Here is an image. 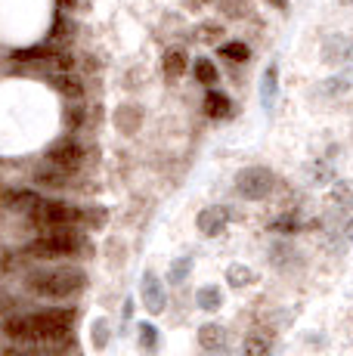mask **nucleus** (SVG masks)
Returning <instances> with one entry per match:
<instances>
[{
	"label": "nucleus",
	"mask_w": 353,
	"mask_h": 356,
	"mask_svg": "<svg viewBox=\"0 0 353 356\" xmlns=\"http://www.w3.org/2000/svg\"><path fill=\"white\" fill-rule=\"evenodd\" d=\"M28 220L44 229H63V227H78V223H93V211L74 208L69 202L40 198V204L28 214Z\"/></svg>",
	"instance_id": "4"
},
{
	"label": "nucleus",
	"mask_w": 353,
	"mask_h": 356,
	"mask_svg": "<svg viewBox=\"0 0 353 356\" xmlns=\"http://www.w3.org/2000/svg\"><path fill=\"white\" fill-rule=\"evenodd\" d=\"M161 68H165V78H167V81L183 78V74H186V68H189L186 50H180V47L167 50V53H165V59H161Z\"/></svg>",
	"instance_id": "13"
},
{
	"label": "nucleus",
	"mask_w": 353,
	"mask_h": 356,
	"mask_svg": "<svg viewBox=\"0 0 353 356\" xmlns=\"http://www.w3.org/2000/svg\"><path fill=\"white\" fill-rule=\"evenodd\" d=\"M59 3H69V6H74V3H78V0H59Z\"/></svg>",
	"instance_id": "31"
},
{
	"label": "nucleus",
	"mask_w": 353,
	"mask_h": 356,
	"mask_svg": "<svg viewBox=\"0 0 353 356\" xmlns=\"http://www.w3.org/2000/svg\"><path fill=\"white\" fill-rule=\"evenodd\" d=\"M199 307L202 310H208V313H214V310H220V304H223V291L217 289V285H205V289H199Z\"/></svg>",
	"instance_id": "19"
},
{
	"label": "nucleus",
	"mask_w": 353,
	"mask_h": 356,
	"mask_svg": "<svg viewBox=\"0 0 353 356\" xmlns=\"http://www.w3.org/2000/svg\"><path fill=\"white\" fill-rule=\"evenodd\" d=\"M276 93H279V65H267V72H263L261 78V106L267 108V112H273L276 106Z\"/></svg>",
	"instance_id": "11"
},
{
	"label": "nucleus",
	"mask_w": 353,
	"mask_h": 356,
	"mask_svg": "<svg viewBox=\"0 0 353 356\" xmlns=\"http://www.w3.org/2000/svg\"><path fill=\"white\" fill-rule=\"evenodd\" d=\"M217 53H220L223 59H229V63H245V59L251 56V50L242 44V40H227V44H220Z\"/></svg>",
	"instance_id": "20"
},
{
	"label": "nucleus",
	"mask_w": 353,
	"mask_h": 356,
	"mask_svg": "<svg viewBox=\"0 0 353 356\" xmlns=\"http://www.w3.org/2000/svg\"><path fill=\"white\" fill-rule=\"evenodd\" d=\"M53 84H56V90L59 93H65V97H72V99H81L84 97V87H81V81L74 78V74H53Z\"/></svg>",
	"instance_id": "18"
},
{
	"label": "nucleus",
	"mask_w": 353,
	"mask_h": 356,
	"mask_svg": "<svg viewBox=\"0 0 353 356\" xmlns=\"http://www.w3.org/2000/svg\"><path fill=\"white\" fill-rule=\"evenodd\" d=\"M69 180H72L69 170L56 168V164H50V161H47L44 168H38V174H35V183L38 186H47V189H63Z\"/></svg>",
	"instance_id": "12"
},
{
	"label": "nucleus",
	"mask_w": 353,
	"mask_h": 356,
	"mask_svg": "<svg viewBox=\"0 0 353 356\" xmlns=\"http://www.w3.org/2000/svg\"><path fill=\"white\" fill-rule=\"evenodd\" d=\"M227 223H229V208H223V204H211V208H205L199 214L195 227H199L202 236H220V232L227 229Z\"/></svg>",
	"instance_id": "9"
},
{
	"label": "nucleus",
	"mask_w": 353,
	"mask_h": 356,
	"mask_svg": "<svg viewBox=\"0 0 353 356\" xmlns=\"http://www.w3.org/2000/svg\"><path fill=\"white\" fill-rule=\"evenodd\" d=\"M47 161L56 164V168H63V170H69V174H74V170L84 164V146H81L78 140H72V136H65V140H59L56 146H50Z\"/></svg>",
	"instance_id": "6"
},
{
	"label": "nucleus",
	"mask_w": 353,
	"mask_h": 356,
	"mask_svg": "<svg viewBox=\"0 0 353 356\" xmlns=\"http://www.w3.org/2000/svg\"><path fill=\"white\" fill-rule=\"evenodd\" d=\"M192 78L199 81V84H205V87H217V81H220V72H217V65L211 63V59H195L192 63Z\"/></svg>",
	"instance_id": "15"
},
{
	"label": "nucleus",
	"mask_w": 353,
	"mask_h": 356,
	"mask_svg": "<svg viewBox=\"0 0 353 356\" xmlns=\"http://www.w3.org/2000/svg\"><path fill=\"white\" fill-rule=\"evenodd\" d=\"M245 356H273V341L261 332L248 334L245 338Z\"/></svg>",
	"instance_id": "17"
},
{
	"label": "nucleus",
	"mask_w": 353,
	"mask_h": 356,
	"mask_svg": "<svg viewBox=\"0 0 353 356\" xmlns=\"http://www.w3.org/2000/svg\"><path fill=\"white\" fill-rule=\"evenodd\" d=\"M87 251V238L81 236L74 227L63 229H47L44 236H38L28 245V254L40 260H56V257H78Z\"/></svg>",
	"instance_id": "3"
},
{
	"label": "nucleus",
	"mask_w": 353,
	"mask_h": 356,
	"mask_svg": "<svg viewBox=\"0 0 353 356\" xmlns=\"http://www.w3.org/2000/svg\"><path fill=\"white\" fill-rule=\"evenodd\" d=\"M3 356H44V353H35V350H6Z\"/></svg>",
	"instance_id": "28"
},
{
	"label": "nucleus",
	"mask_w": 353,
	"mask_h": 356,
	"mask_svg": "<svg viewBox=\"0 0 353 356\" xmlns=\"http://www.w3.org/2000/svg\"><path fill=\"white\" fill-rule=\"evenodd\" d=\"M189 270H192V257H176L174 264H171V273H167V282H171V285L186 282Z\"/></svg>",
	"instance_id": "23"
},
{
	"label": "nucleus",
	"mask_w": 353,
	"mask_h": 356,
	"mask_svg": "<svg viewBox=\"0 0 353 356\" xmlns=\"http://www.w3.org/2000/svg\"><path fill=\"white\" fill-rule=\"evenodd\" d=\"M347 238L353 242V220H347Z\"/></svg>",
	"instance_id": "30"
},
{
	"label": "nucleus",
	"mask_w": 353,
	"mask_h": 356,
	"mask_svg": "<svg viewBox=\"0 0 353 356\" xmlns=\"http://www.w3.org/2000/svg\"><path fill=\"white\" fill-rule=\"evenodd\" d=\"M227 279H229V285H233V289H242V285L254 282V273H251L248 266H242V264H233L227 270Z\"/></svg>",
	"instance_id": "24"
},
{
	"label": "nucleus",
	"mask_w": 353,
	"mask_h": 356,
	"mask_svg": "<svg viewBox=\"0 0 353 356\" xmlns=\"http://www.w3.org/2000/svg\"><path fill=\"white\" fill-rule=\"evenodd\" d=\"M322 59L329 65H353V40L344 34H331L322 44Z\"/></svg>",
	"instance_id": "8"
},
{
	"label": "nucleus",
	"mask_w": 353,
	"mask_h": 356,
	"mask_svg": "<svg viewBox=\"0 0 353 356\" xmlns=\"http://www.w3.org/2000/svg\"><path fill=\"white\" fill-rule=\"evenodd\" d=\"M331 202L341 208H353V180H338L331 186Z\"/></svg>",
	"instance_id": "22"
},
{
	"label": "nucleus",
	"mask_w": 353,
	"mask_h": 356,
	"mask_svg": "<svg viewBox=\"0 0 353 356\" xmlns=\"http://www.w3.org/2000/svg\"><path fill=\"white\" fill-rule=\"evenodd\" d=\"M40 198H44V195H38L35 189H6V193H3L6 208L19 211V214H25V217H28L31 211L38 208V204H40Z\"/></svg>",
	"instance_id": "10"
},
{
	"label": "nucleus",
	"mask_w": 353,
	"mask_h": 356,
	"mask_svg": "<svg viewBox=\"0 0 353 356\" xmlns=\"http://www.w3.org/2000/svg\"><path fill=\"white\" fill-rule=\"evenodd\" d=\"M140 341H142V347H146V350H155V347H158V332H155V325L142 323L140 325Z\"/></svg>",
	"instance_id": "26"
},
{
	"label": "nucleus",
	"mask_w": 353,
	"mask_h": 356,
	"mask_svg": "<svg viewBox=\"0 0 353 356\" xmlns=\"http://www.w3.org/2000/svg\"><path fill=\"white\" fill-rule=\"evenodd\" d=\"M108 338H112V328H108V319H93V325H90V341H93V347L97 350H106L108 347Z\"/></svg>",
	"instance_id": "21"
},
{
	"label": "nucleus",
	"mask_w": 353,
	"mask_h": 356,
	"mask_svg": "<svg viewBox=\"0 0 353 356\" xmlns=\"http://www.w3.org/2000/svg\"><path fill=\"white\" fill-rule=\"evenodd\" d=\"M205 112L211 115V118H229L233 115V102H229V97L223 90H208L205 93Z\"/></svg>",
	"instance_id": "14"
},
{
	"label": "nucleus",
	"mask_w": 353,
	"mask_h": 356,
	"mask_svg": "<svg viewBox=\"0 0 353 356\" xmlns=\"http://www.w3.org/2000/svg\"><path fill=\"white\" fill-rule=\"evenodd\" d=\"M223 341H227V332L217 323H205L199 328V344L205 347V350H217V347H223Z\"/></svg>",
	"instance_id": "16"
},
{
	"label": "nucleus",
	"mask_w": 353,
	"mask_h": 356,
	"mask_svg": "<svg viewBox=\"0 0 353 356\" xmlns=\"http://www.w3.org/2000/svg\"><path fill=\"white\" fill-rule=\"evenodd\" d=\"M350 90V81L347 78H329L322 84V93L325 97H338V93H347Z\"/></svg>",
	"instance_id": "25"
},
{
	"label": "nucleus",
	"mask_w": 353,
	"mask_h": 356,
	"mask_svg": "<svg viewBox=\"0 0 353 356\" xmlns=\"http://www.w3.org/2000/svg\"><path fill=\"white\" fill-rule=\"evenodd\" d=\"M74 325V310H40L28 316H6L3 334L16 344H63Z\"/></svg>",
	"instance_id": "1"
},
{
	"label": "nucleus",
	"mask_w": 353,
	"mask_h": 356,
	"mask_svg": "<svg viewBox=\"0 0 353 356\" xmlns=\"http://www.w3.org/2000/svg\"><path fill=\"white\" fill-rule=\"evenodd\" d=\"M273 186H276V177H273V170H267V168H242L239 174H236V193L242 198H248V202L267 198L273 193Z\"/></svg>",
	"instance_id": "5"
},
{
	"label": "nucleus",
	"mask_w": 353,
	"mask_h": 356,
	"mask_svg": "<svg viewBox=\"0 0 353 356\" xmlns=\"http://www.w3.org/2000/svg\"><path fill=\"white\" fill-rule=\"evenodd\" d=\"M31 294L38 298H50V300H63V298H74L87 289V273L78 266H47L38 270L25 279Z\"/></svg>",
	"instance_id": "2"
},
{
	"label": "nucleus",
	"mask_w": 353,
	"mask_h": 356,
	"mask_svg": "<svg viewBox=\"0 0 353 356\" xmlns=\"http://www.w3.org/2000/svg\"><path fill=\"white\" fill-rule=\"evenodd\" d=\"M267 3H273L276 10H285V6H288V0H267Z\"/></svg>",
	"instance_id": "29"
},
{
	"label": "nucleus",
	"mask_w": 353,
	"mask_h": 356,
	"mask_svg": "<svg viewBox=\"0 0 353 356\" xmlns=\"http://www.w3.org/2000/svg\"><path fill=\"white\" fill-rule=\"evenodd\" d=\"M140 298H142V307H146L152 316H158L161 310H165L167 304V294H165V285H161V279L155 276V273H146L140 282Z\"/></svg>",
	"instance_id": "7"
},
{
	"label": "nucleus",
	"mask_w": 353,
	"mask_h": 356,
	"mask_svg": "<svg viewBox=\"0 0 353 356\" xmlns=\"http://www.w3.org/2000/svg\"><path fill=\"white\" fill-rule=\"evenodd\" d=\"M273 229H279V232H295L297 223H295V217H279V220L273 223Z\"/></svg>",
	"instance_id": "27"
}]
</instances>
